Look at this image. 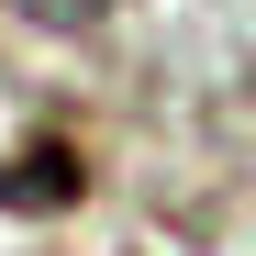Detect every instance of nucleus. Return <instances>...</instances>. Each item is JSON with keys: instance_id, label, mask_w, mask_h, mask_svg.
I'll use <instances>...</instances> for the list:
<instances>
[{"instance_id": "nucleus-1", "label": "nucleus", "mask_w": 256, "mask_h": 256, "mask_svg": "<svg viewBox=\"0 0 256 256\" xmlns=\"http://www.w3.org/2000/svg\"><path fill=\"white\" fill-rule=\"evenodd\" d=\"M12 12H34V22H67V34H78V22H100V0H12Z\"/></svg>"}]
</instances>
